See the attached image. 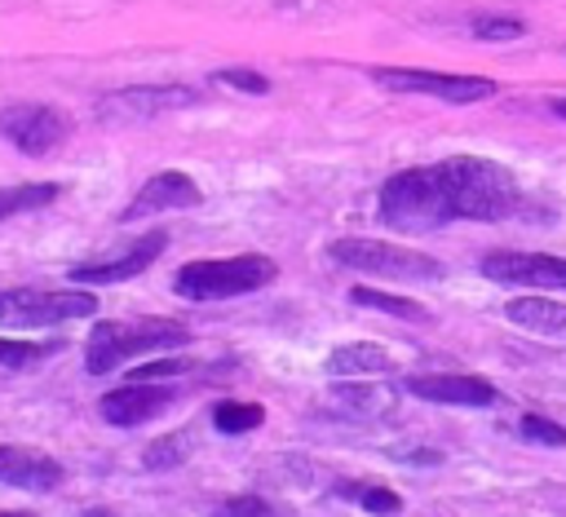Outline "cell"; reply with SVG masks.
Instances as JSON below:
<instances>
[{
	"label": "cell",
	"mask_w": 566,
	"mask_h": 517,
	"mask_svg": "<svg viewBox=\"0 0 566 517\" xmlns=\"http://www.w3.org/2000/svg\"><path fill=\"white\" fill-rule=\"evenodd\" d=\"M433 168L442 177L455 221H504L517 212L522 190L504 163L482 159V155H451Z\"/></svg>",
	"instance_id": "6da1fadb"
},
{
	"label": "cell",
	"mask_w": 566,
	"mask_h": 517,
	"mask_svg": "<svg viewBox=\"0 0 566 517\" xmlns=\"http://www.w3.org/2000/svg\"><path fill=\"white\" fill-rule=\"evenodd\" d=\"M186 340H190V327L177 323V318H128V323L102 318V323H93V331H88L84 371H88V376H111V371L124 367L128 358L159 354V349H181Z\"/></svg>",
	"instance_id": "7a4b0ae2"
},
{
	"label": "cell",
	"mask_w": 566,
	"mask_h": 517,
	"mask_svg": "<svg viewBox=\"0 0 566 517\" xmlns=\"http://www.w3.org/2000/svg\"><path fill=\"white\" fill-rule=\"evenodd\" d=\"M380 221L402 234H429L455 221L438 168H402L380 186Z\"/></svg>",
	"instance_id": "3957f363"
},
{
	"label": "cell",
	"mask_w": 566,
	"mask_h": 517,
	"mask_svg": "<svg viewBox=\"0 0 566 517\" xmlns=\"http://www.w3.org/2000/svg\"><path fill=\"white\" fill-rule=\"evenodd\" d=\"M279 278V261L261 252L243 256H217V261H186L172 274V292L181 300H226V296H248L261 292Z\"/></svg>",
	"instance_id": "277c9868"
},
{
	"label": "cell",
	"mask_w": 566,
	"mask_h": 517,
	"mask_svg": "<svg viewBox=\"0 0 566 517\" xmlns=\"http://www.w3.org/2000/svg\"><path fill=\"white\" fill-rule=\"evenodd\" d=\"M97 296L88 287H4L0 292V327L40 331L53 323L93 318Z\"/></svg>",
	"instance_id": "5b68a950"
},
{
	"label": "cell",
	"mask_w": 566,
	"mask_h": 517,
	"mask_svg": "<svg viewBox=\"0 0 566 517\" xmlns=\"http://www.w3.org/2000/svg\"><path fill=\"white\" fill-rule=\"evenodd\" d=\"M332 256L371 278H407V283H438L447 270L438 256L416 252L407 243H376V239H336Z\"/></svg>",
	"instance_id": "8992f818"
},
{
	"label": "cell",
	"mask_w": 566,
	"mask_h": 517,
	"mask_svg": "<svg viewBox=\"0 0 566 517\" xmlns=\"http://www.w3.org/2000/svg\"><path fill=\"white\" fill-rule=\"evenodd\" d=\"M371 80L389 93H420V97H438L447 106H469L495 93V80L486 75H442V71H416V66H376Z\"/></svg>",
	"instance_id": "52a82bcc"
},
{
	"label": "cell",
	"mask_w": 566,
	"mask_h": 517,
	"mask_svg": "<svg viewBox=\"0 0 566 517\" xmlns=\"http://www.w3.org/2000/svg\"><path fill=\"white\" fill-rule=\"evenodd\" d=\"M0 137L9 146H18L22 155L40 159L71 137V115L49 102H9L0 110Z\"/></svg>",
	"instance_id": "ba28073f"
},
{
	"label": "cell",
	"mask_w": 566,
	"mask_h": 517,
	"mask_svg": "<svg viewBox=\"0 0 566 517\" xmlns=\"http://www.w3.org/2000/svg\"><path fill=\"white\" fill-rule=\"evenodd\" d=\"M199 102H203V93L190 84H128V88L106 93L97 102V115L106 124H128V119H155L168 110H186Z\"/></svg>",
	"instance_id": "9c48e42d"
},
{
	"label": "cell",
	"mask_w": 566,
	"mask_h": 517,
	"mask_svg": "<svg viewBox=\"0 0 566 517\" xmlns=\"http://www.w3.org/2000/svg\"><path fill=\"white\" fill-rule=\"evenodd\" d=\"M482 278L504 287H531V292H566V256L548 252H486Z\"/></svg>",
	"instance_id": "30bf717a"
},
{
	"label": "cell",
	"mask_w": 566,
	"mask_h": 517,
	"mask_svg": "<svg viewBox=\"0 0 566 517\" xmlns=\"http://www.w3.org/2000/svg\"><path fill=\"white\" fill-rule=\"evenodd\" d=\"M164 247H168V234L164 230H150V234H142V239H133V243H124V247H115V252H106L97 261L75 265L71 278L80 287H93V283H128V278L146 274L164 256Z\"/></svg>",
	"instance_id": "8fae6325"
},
{
	"label": "cell",
	"mask_w": 566,
	"mask_h": 517,
	"mask_svg": "<svg viewBox=\"0 0 566 517\" xmlns=\"http://www.w3.org/2000/svg\"><path fill=\"white\" fill-rule=\"evenodd\" d=\"M172 398H177V384H164V380H159V384H155V380H124L119 389L102 393L97 411H102V420L115 424V429H137V424L155 420Z\"/></svg>",
	"instance_id": "7c38bea8"
},
{
	"label": "cell",
	"mask_w": 566,
	"mask_h": 517,
	"mask_svg": "<svg viewBox=\"0 0 566 517\" xmlns=\"http://www.w3.org/2000/svg\"><path fill=\"white\" fill-rule=\"evenodd\" d=\"M203 190L195 186V177H186L181 168H164L155 177H146L137 186V194L128 199V208L119 212V221H142L155 212H177V208H199Z\"/></svg>",
	"instance_id": "4fadbf2b"
},
{
	"label": "cell",
	"mask_w": 566,
	"mask_h": 517,
	"mask_svg": "<svg viewBox=\"0 0 566 517\" xmlns=\"http://www.w3.org/2000/svg\"><path fill=\"white\" fill-rule=\"evenodd\" d=\"M407 393L424 402H447V407H491L500 389L482 376H460V371H438V376H407Z\"/></svg>",
	"instance_id": "5bb4252c"
},
{
	"label": "cell",
	"mask_w": 566,
	"mask_h": 517,
	"mask_svg": "<svg viewBox=\"0 0 566 517\" xmlns=\"http://www.w3.org/2000/svg\"><path fill=\"white\" fill-rule=\"evenodd\" d=\"M62 464L35 446H13L0 442V486H18V490H53L62 482Z\"/></svg>",
	"instance_id": "9a60e30c"
},
{
	"label": "cell",
	"mask_w": 566,
	"mask_h": 517,
	"mask_svg": "<svg viewBox=\"0 0 566 517\" xmlns=\"http://www.w3.org/2000/svg\"><path fill=\"white\" fill-rule=\"evenodd\" d=\"M323 367H327V376H340V380H363V376L371 380V376L398 371V358L376 340H349V345H336Z\"/></svg>",
	"instance_id": "2e32d148"
},
{
	"label": "cell",
	"mask_w": 566,
	"mask_h": 517,
	"mask_svg": "<svg viewBox=\"0 0 566 517\" xmlns=\"http://www.w3.org/2000/svg\"><path fill=\"white\" fill-rule=\"evenodd\" d=\"M504 318L544 336V340H566V300H553L548 292H535V296H513L504 305Z\"/></svg>",
	"instance_id": "e0dca14e"
},
{
	"label": "cell",
	"mask_w": 566,
	"mask_h": 517,
	"mask_svg": "<svg viewBox=\"0 0 566 517\" xmlns=\"http://www.w3.org/2000/svg\"><path fill=\"white\" fill-rule=\"evenodd\" d=\"M57 194H62L57 181H22V186H4V190H0V221H4V217H18V212L49 208Z\"/></svg>",
	"instance_id": "ac0fdd59"
},
{
	"label": "cell",
	"mask_w": 566,
	"mask_h": 517,
	"mask_svg": "<svg viewBox=\"0 0 566 517\" xmlns=\"http://www.w3.org/2000/svg\"><path fill=\"white\" fill-rule=\"evenodd\" d=\"M349 300H354V305H367V309H380V314H389V318H411V323H424V318H429V309H424L420 300L394 296V292H380V287H354Z\"/></svg>",
	"instance_id": "d6986e66"
},
{
	"label": "cell",
	"mask_w": 566,
	"mask_h": 517,
	"mask_svg": "<svg viewBox=\"0 0 566 517\" xmlns=\"http://www.w3.org/2000/svg\"><path fill=\"white\" fill-rule=\"evenodd\" d=\"M336 402L358 411V415H385L398 407V393L389 384H340L336 389Z\"/></svg>",
	"instance_id": "ffe728a7"
},
{
	"label": "cell",
	"mask_w": 566,
	"mask_h": 517,
	"mask_svg": "<svg viewBox=\"0 0 566 517\" xmlns=\"http://www.w3.org/2000/svg\"><path fill=\"white\" fill-rule=\"evenodd\" d=\"M261 420H265L261 402H234V398H226V402L212 407V429L217 433H252Z\"/></svg>",
	"instance_id": "44dd1931"
},
{
	"label": "cell",
	"mask_w": 566,
	"mask_h": 517,
	"mask_svg": "<svg viewBox=\"0 0 566 517\" xmlns=\"http://www.w3.org/2000/svg\"><path fill=\"white\" fill-rule=\"evenodd\" d=\"M340 495L345 499H354L363 513H376V517H394L398 508H402V499H398V490H389V486H367V482H345L340 486Z\"/></svg>",
	"instance_id": "7402d4cb"
},
{
	"label": "cell",
	"mask_w": 566,
	"mask_h": 517,
	"mask_svg": "<svg viewBox=\"0 0 566 517\" xmlns=\"http://www.w3.org/2000/svg\"><path fill=\"white\" fill-rule=\"evenodd\" d=\"M49 354H57V345H31V340H9V336H0V367H35V362H44Z\"/></svg>",
	"instance_id": "603a6c76"
},
{
	"label": "cell",
	"mask_w": 566,
	"mask_h": 517,
	"mask_svg": "<svg viewBox=\"0 0 566 517\" xmlns=\"http://www.w3.org/2000/svg\"><path fill=\"white\" fill-rule=\"evenodd\" d=\"M186 433H168V437H159V442H150L146 446V455H142V464L146 468H177L186 455Z\"/></svg>",
	"instance_id": "cb8c5ba5"
},
{
	"label": "cell",
	"mask_w": 566,
	"mask_h": 517,
	"mask_svg": "<svg viewBox=\"0 0 566 517\" xmlns=\"http://www.w3.org/2000/svg\"><path fill=\"white\" fill-rule=\"evenodd\" d=\"M517 433L535 446H566V429L557 420H544V415H522L517 420Z\"/></svg>",
	"instance_id": "d4e9b609"
},
{
	"label": "cell",
	"mask_w": 566,
	"mask_h": 517,
	"mask_svg": "<svg viewBox=\"0 0 566 517\" xmlns=\"http://www.w3.org/2000/svg\"><path fill=\"white\" fill-rule=\"evenodd\" d=\"M190 367H195L190 358L172 354V358H155V362H142V367H133L124 380H172V376H186Z\"/></svg>",
	"instance_id": "484cf974"
},
{
	"label": "cell",
	"mask_w": 566,
	"mask_h": 517,
	"mask_svg": "<svg viewBox=\"0 0 566 517\" xmlns=\"http://www.w3.org/2000/svg\"><path fill=\"white\" fill-rule=\"evenodd\" d=\"M212 517H274V504H270V499H261V495H252V490H243V495H234V499L217 504V508H212Z\"/></svg>",
	"instance_id": "4316f807"
},
{
	"label": "cell",
	"mask_w": 566,
	"mask_h": 517,
	"mask_svg": "<svg viewBox=\"0 0 566 517\" xmlns=\"http://www.w3.org/2000/svg\"><path fill=\"white\" fill-rule=\"evenodd\" d=\"M212 80L226 84V88H239V93H270V80L261 71H252V66H226Z\"/></svg>",
	"instance_id": "83f0119b"
},
{
	"label": "cell",
	"mask_w": 566,
	"mask_h": 517,
	"mask_svg": "<svg viewBox=\"0 0 566 517\" xmlns=\"http://www.w3.org/2000/svg\"><path fill=\"white\" fill-rule=\"evenodd\" d=\"M522 31H526V27H522L517 18H486V13L473 18V35H478V40H517Z\"/></svg>",
	"instance_id": "f1b7e54d"
},
{
	"label": "cell",
	"mask_w": 566,
	"mask_h": 517,
	"mask_svg": "<svg viewBox=\"0 0 566 517\" xmlns=\"http://www.w3.org/2000/svg\"><path fill=\"white\" fill-rule=\"evenodd\" d=\"M548 106H553V115H562V119H566V97H553Z\"/></svg>",
	"instance_id": "f546056e"
},
{
	"label": "cell",
	"mask_w": 566,
	"mask_h": 517,
	"mask_svg": "<svg viewBox=\"0 0 566 517\" xmlns=\"http://www.w3.org/2000/svg\"><path fill=\"white\" fill-rule=\"evenodd\" d=\"M0 517H31V513H0Z\"/></svg>",
	"instance_id": "4dcf8cb0"
}]
</instances>
